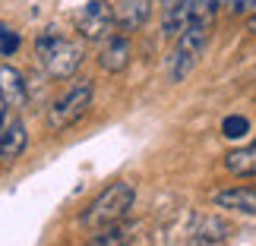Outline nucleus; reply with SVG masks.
<instances>
[{
	"instance_id": "nucleus-1",
	"label": "nucleus",
	"mask_w": 256,
	"mask_h": 246,
	"mask_svg": "<svg viewBox=\"0 0 256 246\" xmlns=\"http://www.w3.org/2000/svg\"><path fill=\"white\" fill-rule=\"evenodd\" d=\"M133 202H136V186L126 183V180H114L111 186H104V190L88 202V209L82 212L80 221H82L86 231L98 234V231L111 228V224H120L126 215H130Z\"/></svg>"
},
{
	"instance_id": "nucleus-2",
	"label": "nucleus",
	"mask_w": 256,
	"mask_h": 246,
	"mask_svg": "<svg viewBox=\"0 0 256 246\" xmlns=\"http://www.w3.org/2000/svg\"><path fill=\"white\" fill-rule=\"evenodd\" d=\"M209 35H212V19H193V22L174 38V47H171L168 60H164V73H168L171 82H184L186 76L196 70L206 44H209Z\"/></svg>"
},
{
	"instance_id": "nucleus-3",
	"label": "nucleus",
	"mask_w": 256,
	"mask_h": 246,
	"mask_svg": "<svg viewBox=\"0 0 256 246\" xmlns=\"http://www.w3.org/2000/svg\"><path fill=\"white\" fill-rule=\"evenodd\" d=\"M35 51L42 57L44 70L51 73L54 79H70V76H76V70L82 66V54H86L80 41L64 38L57 28H44V32L38 35Z\"/></svg>"
},
{
	"instance_id": "nucleus-4",
	"label": "nucleus",
	"mask_w": 256,
	"mask_h": 246,
	"mask_svg": "<svg viewBox=\"0 0 256 246\" xmlns=\"http://www.w3.org/2000/svg\"><path fill=\"white\" fill-rule=\"evenodd\" d=\"M92 98H95V82L92 79H76L51 104V111H48V126H51L54 133L70 130L73 123H80L86 117V111L92 107Z\"/></svg>"
},
{
	"instance_id": "nucleus-5",
	"label": "nucleus",
	"mask_w": 256,
	"mask_h": 246,
	"mask_svg": "<svg viewBox=\"0 0 256 246\" xmlns=\"http://www.w3.org/2000/svg\"><path fill=\"white\" fill-rule=\"evenodd\" d=\"M114 28H117L114 3H108V0H88L76 13V32L82 41H104Z\"/></svg>"
},
{
	"instance_id": "nucleus-6",
	"label": "nucleus",
	"mask_w": 256,
	"mask_h": 246,
	"mask_svg": "<svg viewBox=\"0 0 256 246\" xmlns=\"http://www.w3.org/2000/svg\"><path fill=\"white\" fill-rule=\"evenodd\" d=\"M130 57H133V47H130V38L126 35H108L102 41V51H98V63H102L104 73H120L130 66Z\"/></svg>"
},
{
	"instance_id": "nucleus-7",
	"label": "nucleus",
	"mask_w": 256,
	"mask_h": 246,
	"mask_svg": "<svg viewBox=\"0 0 256 246\" xmlns=\"http://www.w3.org/2000/svg\"><path fill=\"white\" fill-rule=\"evenodd\" d=\"M215 209L238 212V215H256V186H231V190H218L212 196Z\"/></svg>"
},
{
	"instance_id": "nucleus-8",
	"label": "nucleus",
	"mask_w": 256,
	"mask_h": 246,
	"mask_svg": "<svg viewBox=\"0 0 256 246\" xmlns=\"http://www.w3.org/2000/svg\"><path fill=\"white\" fill-rule=\"evenodd\" d=\"M152 16V0H117L114 3V19L120 32H136L149 22Z\"/></svg>"
},
{
	"instance_id": "nucleus-9",
	"label": "nucleus",
	"mask_w": 256,
	"mask_h": 246,
	"mask_svg": "<svg viewBox=\"0 0 256 246\" xmlns=\"http://www.w3.org/2000/svg\"><path fill=\"white\" fill-rule=\"evenodd\" d=\"M0 98L6 101V107H16V111L28 104V85L16 66H0Z\"/></svg>"
},
{
	"instance_id": "nucleus-10",
	"label": "nucleus",
	"mask_w": 256,
	"mask_h": 246,
	"mask_svg": "<svg viewBox=\"0 0 256 246\" xmlns=\"http://www.w3.org/2000/svg\"><path fill=\"white\" fill-rule=\"evenodd\" d=\"M231 234V224L215 218V215H206V218H196L193 231H190V243L193 246H215L222 243L224 237Z\"/></svg>"
},
{
	"instance_id": "nucleus-11",
	"label": "nucleus",
	"mask_w": 256,
	"mask_h": 246,
	"mask_svg": "<svg viewBox=\"0 0 256 246\" xmlns=\"http://www.w3.org/2000/svg\"><path fill=\"white\" fill-rule=\"evenodd\" d=\"M26 145H28V133L19 120L0 126V158L4 161H16L26 152Z\"/></svg>"
},
{
	"instance_id": "nucleus-12",
	"label": "nucleus",
	"mask_w": 256,
	"mask_h": 246,
	"mask_svg": "<svg viewBox=\"0 0 256 246\" xmlns=\"http://www.w3.org/2000/svg\"><path fill=\"white\" fill-rule=\"evenodd\" d=\"M224 171L238 177H256V139L244 149H234L224 155Z\"/></svg>"
},
{
	"instance_id": "nucleus-13",
	"label": "nucleus",
	"mask_w": 256,
	"mask_h": 246,
	"mask_svg": "<svg viewBox=\"0 0 256 246\" xmlns=\"http://www.w3.org/2000/svg\"><path fill=\"white\" fill-rule=\"evenodd\" d=\"M133 240V228H126V224H111V228L98 231L95 234V246H126Z\"/></svg>"
},
{
	"instance_id": "nucleus-14",
	"label": "nucleus",
	"mask_w": 256,
	"mask_h": 246,
	"mask_svg": "<svg viewBox=\"0 0 256 246\" xmlns=\"http://www.w3.org/2000/svg\"><path fill=\"white\" fill-rule=\"evenodd\" d=\"M247 133H250V120H247V117H238V114L224 117V123H222V136H224V139H244Z\"/></svg>"
},
{
	"instance_id": "nucleus-15",
	"label": "nucleus",
	"mask_w": 256,
	"mask_h": 246,
	"mask_svg": "<svg viewBox=\"0 0 256 246\" xmlns=\"http://www.w3.org/2000/svg\"><path fill=\"white\" fill-rule=\"evenodd\" d=\"M218 3H222V0H186L193 19H212L215 9H218Z\"/></svg>"
},
{
	"instance_id": "nucleus-16",
	"label": "nucleus",
	"mask_w": 256,
	"mask_h": 246,
	"mask_svg": "<svg viewBox=\"0 0 256 246\" xmlns=\"http://www.w3.org/2000/svg\"><path fill=\"white\" fill-rule=\"evenodd\" d=\"M19 51V32H13L10 25L0 22V57H10Z\"/></svg>"
},
{
	"instance_id": "nucleus-17",
	"label": "nucleus",
	"mask_w": 256,
	"mask_h": 246,
	"mask_svg": "<svg viewBox=\"0 0 256 246\" xmlns=\"http://www.w3.org/2000/svg\"><path fill=\"white\" fill-rule=\"evenodd\" d=\"M231 13H253L256 9V0H222Z\"/></svg>"
},
{
	"instance_id": "nucleus-18",
	"label": "nucleus",
	"mask_w": 256,
	"mask_h": 246,
	"mask_svg": "<svg viewBox=\"0 0 256 246\" xmlns=\"http://www.w3.org/2000/svg\"><path fill=\"white\" fill-rule=\"evenodd\" d=\"M158 3H162V9H174V6L186 3V0H158Z\"/></svg>"
},
{
	"instance_id": "nucleus-19",
	"label": "nucleus",
	"mask_w": 256,
	"mask_h": 246,
	"mask_svg": "<svg viewBox=\"0 0 256 246\" xmlns=\"http://www.w3.org/2000/svg\"><path fill=\"white\" fill-rule=\"evenodd\" d=\"M4 123H6V101L0 98V126H4Z\"/></svg>"
},
{
	"instance_id": "nucleus-20",
	"label": "nucleus",
	"mask_w": 256,
	"mask_h": 246,
	"mask_svg": "<svg viewBox=\"0 0 256 246\" xmlns=\"http://www.w3.org/2000/svg\"><path fill=\"white\" fill-rule=\"evenodd\" d=\"M88 246H95V243H88Z\"/></svg>"
}]
</instances>
